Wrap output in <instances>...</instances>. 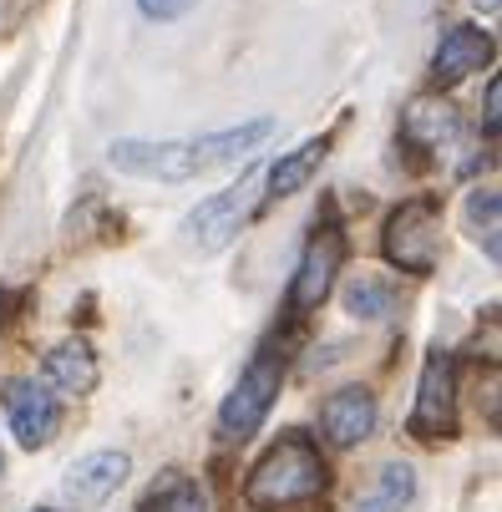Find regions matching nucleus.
<instances>
[{
    "label": "nucleus",
    "mask_w": 502,
    "mask_h": 512,
    "mask_svg": "<svg viewBox=\"0 0 502 512\" xmlns=\"http://www.w3.org/2000/svg\"><path fill=\"white\" fill-rule=\"evenodd\" d=\"M411 492H416V472H411L406 462H391V467L381 472V487L361 502V512H401V507L411 502Z\"/></svg>",
    "instance_id": "a211bd4d"
},
{
    "label": "nucleus",
    "mask_w": 502,
    "mask_h": 512,
    "mask_svg": "<svg viewBox=\"0 0 502 512\" xmlns=\"http://www.w3.org/2000/svg\"><path fill=\"white\" fill-rule=\"evenodd\" d=\"M381 244L401 274H432L442 264V203L437 198H406L386 218Z\"/></svg>",
    "instance_id": "20e7f679"
},
{
    "label": "nucleus",
    "mask_w": 502,
    "mask_h": 512,
    "mask_svg": "<svg viewBox=\"0 0 502 512\" xmlns=\"http://www.w3.org/2000/svg\"><path fill=\"white\" fill-rule=\"evenodd\" d=\"M340 259H345V234L335 224H320L315 239L305 244V259H300V274H295V289H290L295 315H310V310L325 305V295L335 289V274H340Z\"/></svg>",
    "instance_id": "0eeeda50"
},
{
    "label": "nucleus",
    "mask_w": 502,
    "mask_h": 512,
    "mask_svg": "<svg viewBox=\"0 0 502 512\" xmlns=\"http://www.w3.org/2000/svg\"><path fill=\"white\" fill-rule=\"evenodd\" d=\"M330 487V467L325 457L310 447V436L300 431H284L279 442L259 457V467L244 482V502L254 512H279V507H300L315 502Z\"/></svg>",
    "instance_id": "f03ea898"
},
{
    "label": "nucleus",
    "mask_w": 502,
    "mask_h": 512,
    "mask_svg": "<svg viewBox=\"0 0 502 512\" xmlns=\"http://www.w3.org/2000/svg\"><path fill=\"white\" fill-rule=\"evenodd\" d=\"M320 426L335 447H361L376 431V396L366 386H345L320 406Z\"/></svg>",
    "instance_id": "1a4fd4ad"
},
{
    "label": "nucleus",
    "mask_w": 502,
    "mask_h": 512,
    "mask_svg": "<svg viewBox=\"0 0 502 512\" xmlns=\"http://www.w3.org/2000/svg\"><path fill=\"white\" fill-rule=\"evenodd\" d=\"M127 467H132L127 452H92V457H82L77 467L66 472V497L77 507H97V502H107L122 487Z\"/></svg>",
    "instance_id": "9b49d317"
},
{
    "label": "nucleus",
    "mask_w": 502,
    "mask_h": 512,
    "mask_svg": "<svg viewBox=\"0 0 502 512\" xmlns=\"http://www.w3.org/2000/svg\"><path fill=\"white\" fill-rule=\"evenodd\" d=\"M46 381L61 391V396H87L97 386V350L87 340H61L51 355H46Z\"/></svg>",
    "instance_id": "f8f14e48"
},
{
    "label": "nucleus",
    "mask_w": 502,
    "mask_h": 512,
    "mask_svg": "<svg viewBox=\"0 0 502 512\" xmlns=\"http://www.w3.org/2000/svg\"><path fill=\"white\" fill-rule=\"evenodd\" d=\"M325 153H330L325 137H310V142H300L295 153H284V158L269 168V193H264V198H290V193H300V188L320 173Z\"/></svg>",
    "instance_id": "4468645a"
},
{
    "label": "nucleus",
    "mask_w": 502,
    "mask_h": 512,
    "mask_svg": "<svg viewBox=\"0 0 502 512\" xmlns=\"http://www.w3.org/2000/svg\"><path fill=\"white\" fill-rule=\"evenodd\" d=\"M472 6H477V11H487V16H492V11H497V0H472Z\"/></svg>",
    "instance_id": "412c9836"
},
{
    "label": "nucleus",
    "mask_w": 502,
    "mask_h": 512,
    "mask_svg": "<svg viewBox=\"0 0 502 512\" xmlns=\"http://www.w3.org/2000/svg\"><path fill=\"white\" fill-rule=\"evenodd\" d=\"M391 305H396V289H391L381 274H355V279L345 284V310H350L355 320H386Z\"/></svg>",
    "instance_id": "dca6fc26"
},
{
    "label": "nucleus",
    "mask_w": 502,
    "mask_h": 512,
    "mask_svg": "<svg viewBox=\"0 0 502 512\" xmlns=\"http://www.w3.org/2000/svg\"><path fill=\"white\" fill-rule=\"evenodd\" d=\"M198 6V0H137V11L148 16V21H178Z\"/></svg>",
    "instance_id": "6ab92c4d"
},
{
    "label": "nucleus",
    "mask_w": 502,
    "mask_h": 512,
    "mask_svg": "<svg viewBox=\"0 0 502 512\" xmlns=\"http://www.w3.org/2000/svg\"><path fill=\"white\" fill-rule=\"evenodd\" d=\"M6 416H11V431L21 436V447H46L56 426H61V406L56 396H46L36 381H6Z\"/></svg>",
    "instance_id": "6e6552de"
},
{
    "label": "nucleus",
    "mask_w": 502,
    "mask_h": 512,
    "mask_svg": "<svg viewBox=\"0 0 502 512\" xmlns=\"http://www.w3.org/2000/svg\"><path fill=\"white\" fill-rule=\"evenodd\" d=\"M279 386H284V345H259L254 360L244 365L239 386L219 406V431L229 436V442H244V436H254L264 426Z\"/></svg>",
    "instance_id": "7ed1b4c3"
},
{
    "label": "nucleus",
    "mask_w": 502,
    "mask_h": 512,
    "mask_svg": "<svg viewBox=\"0 0 502 512\" xmlns=\"http://www.w3.org/2000/svg\"><path fill=\"white\" fill-rule=\"evenodd\" d=\"M254 168L234 183V188H224V193H213V198H203L188 218H183V234H188V244L198 249V254H219L234 234H239V224H244V213L254 208Z\"/></svg>",
    "instance_id": "423d86ee"
},
{
    "label": "nucleus",
    "mask_w": 502,
    "mask_h": 512,
    "mask_svg": "<svg viewBox=\"0 0 502 512\" xmlns=\"http://www.w3.org/2000/svg\"><path fill=\"white\" fill-rule=\"evenodd\" d=\"M497 102H502V87H497V82H487V112H482L487 132H497Z\"/></svg>",
    "instance_id": "aec40b11"
},
{
    "label": "nucleus",
    "mask_w": 502,
    "mask_h": 512,
    "mask_svg": "<svg viewBox=\"0 0 502 512\" xmlns=\"http://www.w3.org/2000/svg\"><path fill=\"white\" fill-rule=\"evenodd\" d=\"M142 512H213V497L203 482L183 477V472H168L148 497H142Z\"/></svg>",
    "instance_id": "2eb2a0df"
},
{
    "label": "nucleus",
    "mask_w": 502,
    "mask_h": 512,
    "mask_svg": "<svg viewBox=\"0 0 502 512\" xmlns=\"http://www.w3.org/2000/svg\"><path fill=\"white\" fill-rule=\"evenodd\" d=\"M452 132H457V112L442 97H416L401 112V137L411 142V148H442Z\"/></svg>",
    "instance_id": "ddd939ff"
},
{
    "label": "nucleus",
    "mask_w": 502,
    "mask_h": 512,
    "mask_svg": "<svg viewBox=\"0 0 502 512\" xmlns=\"http://www.w3.org/2000/svg\"><path fill=\"white\" fill-rule=\"evenodd\" d=\"M492 61V36L477 31V26H452L432 56V82L437 87H452L462 77H472V71H482Z\"/></svg>",
    "instance_id": "9d476101"
},
{
    "label": "nucleus",
    "mask_w": 502,
    "mask_h": 512,
    "mask_svg": "<svg viewBox=\"0 0 502 512\" xmlns=\"http://www.w3.org/2000/svg\"><path fill=\"white\" fill-rule=\"evenodd\" d=\"M406 431L416 436V442H452L457 436V365H452L447 350L426 355Z\"/></svg>",
    "instance_id": "39448f33"
},
{
    "label": "nucleus",
    "mask_w": 502,
    "mask_h": 512,
    "mask_svg": "<svg viewBox=\"0 0 502 512\" xmlns=\"http://www.w3.org/2000/svg\"><path fill=\"white\" fill-rule=\"evenodd\" d=\"M269 137H274V117H254V122L208 132V137H173V142H137V137H127V142H112L107 163L117 173H132V178L188 183V178H203L213 168L254 158V148H264Z\"/></svg>",
    "instance_id": "f257e3e1"
},
{
    "label": "nucleus",
    "mask_w": 502,
    "mask_h": 512,
    "mask_svg": "<svg viewBox=\"0 0 502 512\" xmlns=\"http://www.w3.org/2000/svg\"><path fill=\"white\" fill-rule=\"evenodd\" d=\"M497 208H502V198H497L492 188H477V193L467 198V224H472V239L487 249V259H492V264L502 259V244H497Z\"/></svg>",
    "instance_id": "f3484780"
}]
</instances>
